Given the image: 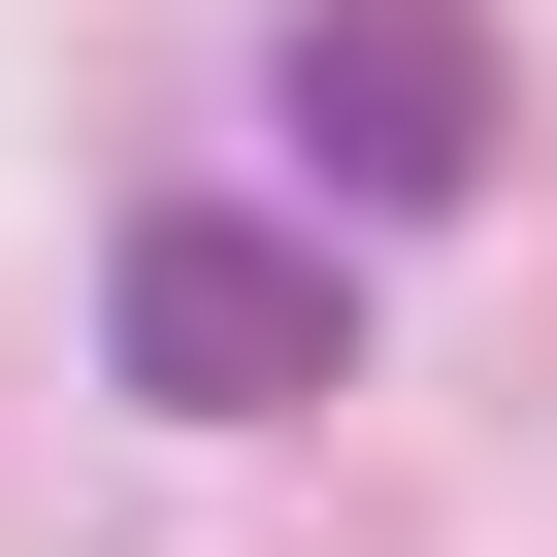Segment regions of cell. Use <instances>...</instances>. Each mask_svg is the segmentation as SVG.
<instances>
[{
  "mask_svg": "<svg viewBox=\"0 0 557 557\" xmlns=\"http://www.w3.org/2000/svg\"><path fill=\"white\" fill-rule=\"evenodd\" d=\"M99 361H132L164 426H296V394L361 361V296H329V230H262V197H164V230H132V296H99Z\"/></svg>",
  "mask_w": 557,
  "mask_h": 557,
  "instance_id": "6da1fadb",
  "label": "cell"
},
{
  "mask_svg": "<svg viewBox=\"0 0 557 557\" xmlns=\"http://www.w3.org/2000/svg\"><path fill=\"white\" fill-rule=\"evenodd\" d=\"M262 99H296V197L329 230H459L492 197V34H459V0H329Z\"/></svg>",
  "mask_w": 557,
  "mask_h": 557,
  "instance_id": "7a4b0ae2",
  "label": "cell"
}]
</instances>
